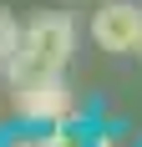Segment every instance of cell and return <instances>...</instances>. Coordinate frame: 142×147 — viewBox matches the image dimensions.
<instances>
[{"label":"cell","mask_w":142,"mask_h":147,"mask_svg":"<svg viewBox=\"0 0 142 147\" xmlns=\"http://www.w3.org/2000/svg\"><path fill=\"white\" fill-rule=\"evenodd\" d=\"M15 51H20V20L10 10H0V66H10Z\"/></svg>","instance_id":"obj_4"},{"label":"cell","mask_w":142,"mask_h":147,"mask_svg":"<svg viewBox=\"0 0 142 147\" xmlns=\"http://www.w3.org/2000/svg\"><path fill=\"white\" fill-rule=\"evenodd\" d=\"M71 51H76V20L66 10H41L20 30V51L10 56L5 76H10V86L30 81V76H56V71H66Z\"/></svg>","instance_id":"obj_1"},{"label":"cell","mask_w":142,"mask_h":147,"mask_svg":"<svg viewBox=\"0 0 142 147\" xmlns=\"http://www.w3.org/2000/svg\"><path fill=\"white\" fill-rule=\"evenodd\" d=\"M91 41L112 56H132L142 51V5L132 0H107L97 15H91Z\"/></svg>","instance_id":"obj_3"},{"label":"cell","mask_w":142,"mask_h":147,"mask_svg":"<svg viewBox=\"0 0 142 147\" xmlns=\"http://www.w3.org/2000/svg\"><path fill=\"white\" fill-rule=\"evenodd\" d=\"M0 147H46V132H10Z\"/></svg>","instance_id":"obj_5"},{"label":"cell","mask_w":142,"mask_h":147,"mask_svg":"<svg viewBox=\"0 0 142 147\" xmlns=\"http://www.w3.org/2000/svg\"><path fill=\"white\" fill-rule=\"evenodd\" d=\"M86 147H122V137L117 132H97V137H86Z\"/></svg>","instance_id":"obj_6"},{"label":"cell","mask_w":142,"mask_h":147,"mask_svg":"<svg viewBox=\"0 0 142 147\" xmlns=\"http://www.w3.org/2000/svg\"><path fill=\"white\" fill-rule=\"evenodd\" d=\"M15 112H20V122H30V127H81V102H76V91L56 76H30V81H20L15 86Z\"/></svg>","instance_id":"obj_2"},{"label":"cell","mask_w":142,"mask_h":147,"mask_svg":"<svg viewBox=\"0 0 142 147\" xmlns=\"http://www.w3.org/2000/svg\"><path fill=\"white\" fill-rule=\"evenodd\" d=\"M137 56H142V51H137Z\"/></svg>","instance_id":"obj_7"}]
</instances>
